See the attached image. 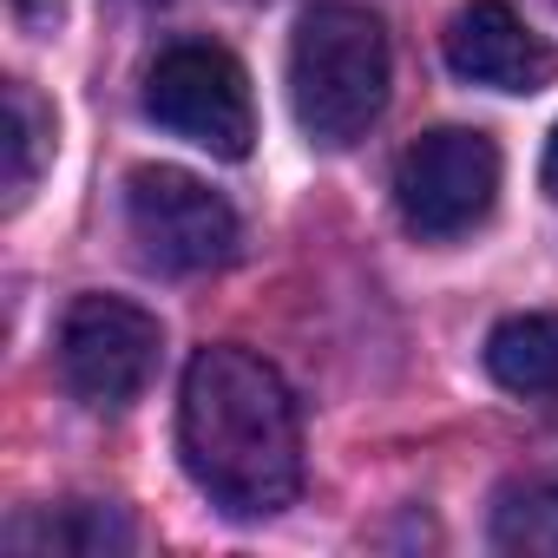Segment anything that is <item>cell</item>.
<instances>
[{"label": "cell", "instance_id": "obj_1", "mask_svg": "<svg viewBox=\"0 0 558 558\" xmlns=\"http://www.w3.org/2000/svg\"><path fill=\"white\" fill-rule=\"evenodd\" d=\"M178 453L210 506L230 519H269L303 486L296 395L250 349H197L178 388Z\"/></svg>", "mask_w": 558, "mask_h": 558}, {"label": "cell", "instance_id": "obj_2", "mask_svg": "<svg viewBox=\"0 0 558 558\" xmlns=\"http://www.w3.org/2000/svg\"><path fill=\"white\" fill-rule=\"evenodd\" d=\"M388 27L355 0H316L290 40V112L310 145L342 151L368 138L388 106Z\"/></svg>", "mask_w": 558, "mask_h": 558}, {"label": "cell", "instance_id": "obj_3", "mask_svg": "<svg viewBox=\"0 0 558 558\" xmlns=\"http://www.w3.org/2000/svg\"><path fill=\"white\" fill-rule=\"evenodd\" d=\"M145 112L171 138H184L210 158H250V145H256L250 73L223 47H204V40L158 53V66L145 73Z\"/></svg>", "mask_w": 558, "mask_h": 558}, {"label": "cell", "instance_id": "obj_4", "mask_svg": "<svg viewBox=\"0 0 558 558\" xmlns=\"http://www.w3.org/2000/svg\"><path fill=\"white\" fill-rule=\"evenodd\" d=\"M125 230L165 276H204L236 256V210L178 165H138L125 178Z\"/></svg>", "mask_w": 558, "mask_h": 558}, {"label": "cell", "instance_id": "obj_5", "mask_svg": "<svg viewBox=\"0 0 558 558\" xmlns=\"http://www.w3.org/2000/svg\"><path fill=\"white\" fill-rule=\"evenodd\" d=\"M493 197H499V145L473 125H440L414 138L395 165L401 223L427 243H453L473 223H486Z\"/></svg>", "mask_w": 558, "mask_h": 558}, {"label": "cell", "instance_id": "obj_6", "mask_svg": "<svg viewBox=\"0 0 558 558\" xmlns=\"http://www.w3.org/2000/svg\"><path fill=\"white\" fill-rule=\"evenodd\" d=\"M165 329L125 296H80L60 323V381L86 408H132L158 375Z\"/></svg>", "mask_w": 558, "mask_h": 558}, {"label": "cell", "instance_id": "obj_7", "mask_svg": "<svg viewBox=\"0 0 558 558\" xmlns=\"http://www.w3.org/2000/svg\"><path fill=\"white\" fill-rule=\"evenodd\" d=\"M447 66L473 86L493 93H545L558 80V53L545 47V34H532L506 0H473L447 27Z\"/></svg>", "mask_w": 558, "mask_h": 558}, {"label": "cell", "instance_id": "obj_8", "mask_svg": "<svg viewBox=\"0 0 558 558\" xmlns=\"http://www.w3.org/2000/svg\"><path fill=\"white\" fill-rule=\"evenodd\" d=\"M486 375H493L506 395L551 401V395H558V316H551V310L506 316V323L486 336Z\"/></svg>", "mask_w": 558, "mask_h": 558}, {"label": "cell", "instance_id": "obj_9", "mask_svg": "<svg viewBox=\"0 0 558 558\" xmlns=\"http://www.w3.org/2000/svg\"><path fill=\"white\" fill-rule=\"evenodd\" d=\"M14 551H60V558H106V551H125L132 545V525L112 512V506H93V499H73V506H47L34 519H21L8 532Z\"/></svg>", "mask_w": 558, "mask_h": 558}, {"label": "cell", "instance_id": "obj_10", "mask_svg": "<svg viewBox=\"0 0 558 558\" xmlns=\"http://www.w3.org/2000/svg\"><path fill=\"white\" fill-rule=\"evenodd\" d=\"M47 158H53V112L34 99L27 80H8V204H27Z\"/></svg>", "mask_w": 558, "mask_h": 558}, {"label": "cell", "instance_id": "obj_11", "mask_svg": "<svg viewBox=\"0 0 558 558\" xmlns=\"http://www.w3.org/2000/svg\"><path fill=\"white\" fill-rule=\"evenodd\" d=\"M493 545L525 558H558V486H506L493 506Z\"/></svg>", "mask_w": 558, "mask_h": 558}, {"label": "cell", "instance_id": "obj_12", "mask_svg": "<svg viewBox=\"0 0 558 558\" xmlns=\"http://www.w3.org/2000/svg\"><path fill=\"white\" fill-rule=\"evenodd\" d=\"M538 184H545V191L558 197V132L545 138V165H538Z\"/></svg>", "mask_w": 558, "mask_h": 558}]
</instances>
